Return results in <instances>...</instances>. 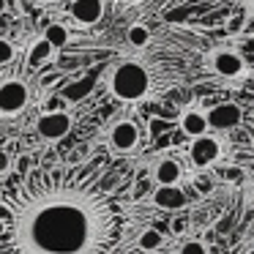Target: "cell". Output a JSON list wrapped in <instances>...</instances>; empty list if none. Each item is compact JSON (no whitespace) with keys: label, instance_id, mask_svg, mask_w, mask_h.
Wrapping results in <instances>:
<instances>
[{"label":"cell","instance_id":"1","mask_svg":"<svg viewBox=\"0 0 254 254\" xmlns=\"http://www.w3.org/2000/svg\"><path fill=\"white\" fill-rule=\"evenodd\" d=\"M3 254H115L126 210L101 159L19 175L0 197Z\"/></svg>","mask_w":254,"mask_h":254},{"label":"cell","instance_id":"13","mask_svg":"<svg viewBox=\"0 0 254 254\" xmlns=\"http://www.w3.org/2000/svg\"><path fill=\"white\" fill-rule=\"evenodd\" d=\"M208 115L199 110H186L181 115V131L186 134V137H202V134H208Z\"/></svg>","mask_w":254,"mask_h":254},{"label":"cell","instance_id":"18","mask_svg":"<svg viewBox=\"0 0 254 254\" xmlns=\"http://www.w3.org/2000/svg\"><path fill=\"white\" fill-rule=\"evenodd\" d=\"M126 39L131 47H137V50H145V47L150 44V28L142 22H134L131 28L126 30Z\"/></svg>","mask_w":254,"mask_h":254},{"label":"cell","instance_id":"5","mask_svg":"<svg viewBox=\"0 0 254 254\" xmlns=\"http://www.w3.org/2000/svg\"><path fill=\"white\" fill-rule=\"evenodd\" d=\"M71 131V115L66 110H47L36 121V134L47 142H58Z\"/></svg>","mask_w":254,"mask_h":254},{"label":"cell","instance_id":"9","mask_svg":"<svg viewBox=\"0 0 254 254\" xmlns=\"http://www.w3.org/2000/svg\"><path fill=\"white\" fill-rule=\"evenodd\" d=\"M246 66H249V61L238 50H216L213 55H210V68H213L219 77H224V79L243 77Z\"/></svg>","mask_w":254,"mask_h":254},{"label":"cell","instance_id":"15","mask_svg":"<svg viewBox=\"0 0 254 254\" xmlns=\"http://www.w3.org/2000/svg\"><path fill=\"white\" fill-rule=\"evenodd\" d=\"M93 79H96V74L82 77L79 82H74V85H66V88L61 90V96H63L66 101H79V99H85V96L90 93V88H93Z\"/></svg>","mask_w":254,"mask_h":254},{"label":"cell","instance_id":"2","mask_svg":"<svg viewBox=\"0 0 254 254\" xmlns=\"http://www.w3.org/2000/svg\"><path fill=\"white\" fill-rule=\"evenodd\" d=\"M107 85L110 93L123 104H134V101L148 99L150 88H153V74L145 63L139 61H121L118 66L110 68L107 74Z\"/></svg>","mask_w":254,"mask_h":254},{"label":"cell","instance_id":"29","mask_svg":"<svg viewBox=\"0 0 254 254\" xmlns=\"http://www.w3.org/2000/svg\"><path fill=\"white\" fill-rule=\"evenodd\" d=\"M126 3H142V0H126Z\"/></svg>","mask_w":254,"mask_h":254},{"label":"cell","instance_id":"4","mask_svg":"<svg viewBox=\"0 0 254 254\" xmlns=\"http://www.w3.org/2000/svg\"><path fill=\"white\" fill-rule=\"evenodd\" d=\"M30 104V88L22 79H6L0 82V115H19Z\"/></svg>","mask_w":254,"mask_h":254},{"label":"cell","instance_id":"6","mask_svg":"<svg viewBox=\"0 0 254 254\" xmlns=\"http://www.w3.org/2000/svg\"><path fill=\"white\" fill-rule=\"evenodd\" d=\"M221 156V142L213 134H202V137H194L189 145V161H191L194 170H205V167L216 164Z\"/></svg>","mask_w":254,"mask_h":254},{"label":"cell","instance_id":"30","mask_svg":"<svg viewBox=\"0 0 254 254\" xmlns=\"http://www.w3.org/2000/svg\"><path fill=\"white\" fill-rule=\"evenodd\" d=\"M0 197H3V189H0Z\"/></svg>","mask_w":254,"mask_h":254},{"label":"cell","instance_id":"8","mask_svg":"<svg viewBox=\"0 0 254 254\" xmlns=\"http://www.w3.org/2000/svg\"><path fill=\"white\" fill-rule=\"evenodd\" d=\"M139 139H142V128H139L137 121L123 118V121H118L115 126L110 128V145H112L115 153H131L139 145Z\"/></svg>","mask_w":254,"mask_h":254},{"label":"cell","instance_id":"23","mask_svg":"<svg viewBox=\"0 0 254 254\" xmlns=\"http://www.w3.org/2000/svg\"><path fill=\"white\" fill-rule=\"evenodd\" d=\"M238 11H243L246 17H254V0H235Z\"/></svg>","mask_w":254,"mask_h":254},{"label":"cell","instance_id":"28","mask_svg":"<svg viewBox=\"0 0 254 254\" xmlns=\"http://www.w3.org/2000/svg\"><path fill=\"white\" fill-rule=\"evenodd\" d=\"M6 6H8V0H0V14L6 11Z\"/></svg>","mask_w":254,"mask_h":254},{"label":"cell","instance_id":"21","mask_svg":"<svg viewBox=\"0 0 254 254\" xmlns=\"http://www.w3.org/2000/svg\"><path fill=\"white\" fill-rule=\"evenodd\" d=\"M170 230H172V235H183V232L189 230V219L186 216H175L172 224H170Z\"/></svg>","mask_w":254,"mask_h":254},{"label":"cell","instance_id":"14","mask_svg":"<svg viewBox=\"0 0 254 254\" xmlns=\"http://www.w3.org/2000/svg\"><path fill=\"white\" fill-rule=\"evenodd\" d=\"M52 55H55V47H52L50 41L41 36V39L33 41V44H30V50H28V68H41V66H47V63L52 61Z\"/></svg>","mask_w":254,"mask_h":254},{"label":"cell","instance_id":"7","mask_svg":"<svg viewBox=\"0 0 254 254\" xmlns=\"http://www.w3.org/2000/svg\"><path fill=\"white\" fill-rule=\"evenodd\" d=\"M243 123V107L235 101H221L208 110V126L213 131H235Z\"/></svg>","mask_w":254,"mask_h":254},{"label":"cell","instance_id":"22","mask_svg":"<svg viewBox=\"0 0 254 254\" xmlns=\"http://www.w3.org/2000/svg\"><path fill=\"white\" fill-rule=\"evenodd\" d=\"M194 186H197L202 194H208L210 189H213V178H210V175H197V181H194Z\"/></svg>","mask_w":254,"mask_h":254},{"label":"cell","instance_id":"20","mask_svg":"<svg viewBox=\"0 0 254 254\" xmlns=\"http://www.w3.org/2000/svg\"><path fill=\"white\" fill-rule=\"evenodd\" d=\"M181 254H208V246H205L202 241H197V238H194V241H186L181 246Z\"/></svg>","mask_w":254,"mask_h":254},{"label":"cell","instance_id":"27","mask_svg":"<svg viewBox=\"0 0 254 254\" xmlns=\"http://www.w3.org/2000/svg\"><path fill=\"white\" fill-rule=\"evenodd\" d=\"M17 172H19V175H28V172H30V159H28V156H19V159H17Z\"/></svg>","mask_w":254,"mask_h":254},{"label":"cell","instance_id":"25","mask_svg":"<svg viewBox=\"0 0 254 254\" xmlns=\"http://www.w3.org/2000/svg\"><path fill=\"white\" fill-rule=\"evenodd\" d=\"M238 52H241V55H243V58H246V61H249V63H252V61H254V39H249V41H246V44H243V47H241V50H238Z\"/></svg>","mask_w":254,"mask_h":254},{"label":"cell","instance_id":"17","mask_svg":"<svg viewBox=\"0 0 254 254\" xmlns=\"http://www.w3.org/2000/svg\"><path fill=\"white\" fill-rule=\"evenodd\" d=\"M137 246L142 249V252H159V249L164 246V235H161V232L156 230V227H148V230L139 232Z\"/></svg>","mask_w":254,"mask_h":254},{"label":"cell","instance_id":"11","mask_svg":"<svg viewBox=\"0 0 254 254\" xmlns=\"http://www.w3.org/2000/svg\"><path fill=\"white\" fill-rule=\"evenodd\" d=\"M186 202H189V197L178 183L175 186H156V191H153V205L161 210H181V208H186Z\"/></svg>","mask_w":254,"mask_h":254},{"label":"cell","instance_id":"26","mask_svg":"<svg viewBox=\"0 0 254 254\" xmlns=\"http://www.w3.org/2000/svg\"><path fill=\"white\" fill-rule=\"evenodd\" d=\"M66 77V74L63 71H52V74H47L44 79H41V85H44V88H50V85H55V82H61V79Z\"/></svg>","mask_w":254,"mask_h":254},{"label":"cell","instance_id":"19","mask_svg":"<svg viewBox=\"0 0 254 254\" xmlns=\"http://www.w3.org/2000/svg\"><path fill=\"white\" fill-rule=\"evenodd\" d=\"M14 55H17V52H14V44L8 39H0V66H8V63L14 61Z\"/></svg>","mask_w":254,"mask_h":254},{"label":"cell","instance_id":"10","mask_svg":"<svg viewBox=\"0 0 254 254\" xmlns=\"http://www.w3.org/2000/svg\"><path fill=\"white\" fill-rule=\"evenodd\" d=\"M68 11H71L74 22L90 28V25H96L101 17H104V0H71Z\"/></svg>","mask_w":254,"mask_h":254},{"label":"cell","instance_id":"16","mask_svg":"<svg viewBox=\"0 0 254 254\" xmlns=\"http://www.w3.org/2000/svg\"><path fill=\"white\" fill-rule=\"evenodd\" d=\"M44 39L50 41L55 50H61V47H66L68 41H71V33H68V28L66 25H61V22H50L44 28Z\"/></svg>","mask_w":254,"mask_h":254},{"label":"cell","instance_id":"24","mask_svg":"<svg viewBox=\"0 0 254 254\" xmlns=\"http://www.w3.org/2000/svg\"><path fill=\"white\" fill-rule=\"evenodd\" d=\"M8 170H11V156L8 150H0V175H6Z\"/></svg>","mask_w":254,"mask_h":254},{"label":"cell","instance_id":"3","mask_svg":"<svg viewBox=\"0 0 254 254\" xmlns=\"http://www.w3.org/2000/svg\"><path fill=\"white\" fill-rule=\"evenodd\" d=\"M238 128H241V134L232 139L230 156H232V164L243 167L249 183L254 186V107L249 112H243V123Z\"/></svg>","mask_w":254,"mask_h":254},{"label":"cell","instance_id":"12","mask_svg":"<svg viewBox=\"0 0 254 254\" xmlns=\"http://www.w3.org/2000/svg\"><path fill=\"white\" fill-rule=\"evenodd\" d=\"M183 178V167L178 159H172V156H164V159L156 161L153 167V181L159 183V186H175V183H181Z\"/></svg>","mask_w":254,"mask_h":254}]
</instances>
